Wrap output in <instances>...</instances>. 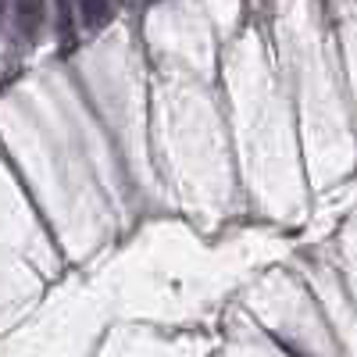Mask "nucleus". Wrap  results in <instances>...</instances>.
Instances as JSON below:
<instances>
[{
	"mask_svg": "<svg viewBox=\"0 0 357 357\" xmlns=\"http://www.w3.org/2000/svg\"><path fill=\"white\" fill-rule=\"evenodd\" d=\"M15 4V29L25 43H36L47 25V0H11Z\"/></svg>",
	"mask_w": 357,
	"mask_h": 357,
	"instance_id": "nucleus-1",
	"label": "nucleus"
},
{
	"mask_svg": "<svg viewBox=\"0 0 357 357\" xmlns=\"http://www.w3.org/2000/svg\"><path fill=\"white\" fill-rule=\"evenodd\" d=\"M75 11L86 33H100V29L114 18V4L111 0H75Z\"/></svg>",
	"mask_w": 357,
	"mask_h": 357,
	"instance_id": "nucleus-2",
	"label": "nucleus"
},
{
	"mask_svg": "<svg viewBox=\"0 0 357 357\" xmlns=\"http://www.w3.org/2000/svg\"><path fill=\"white\" fill-rule=\"evenodd\" d=\"M57 29H61V43L72 47V11H68V0H57Z\"/></svg>",
	"mask_w": 357,
	"mask_h": 357,
	"instance_id": "nucleus-3",
	"label": "nucleus"
},
{
	"mask_svg": "<svg viewBox=\"0 0 357 357\" xmlns=\"http://www.w3.org/2000/svg\"><path fill=\"white\" fill-rule=\"evenodd\" d=\"M0 18H4V0H0Z\"/></svg>",
	"mask_w": 357,
	"mask_h": 357,
	"instance_id": "nucleus-4",
	"label": "nucleus"
},
{
	"mask_svg": "<svg viewBox=\"0 0 357 357\" xmlns=\"http://www.w3.org/2000/svg\"><path fill=\"white\" fill-rule=\"evenodd\" d=\"M151 4H158V0H151Z\"/></svg>",
	"mask_w": 357,
	"mask_h": 357,
	"instance_id": "nucleus-5",
	"label": "nucleus"
}]
</instances>
